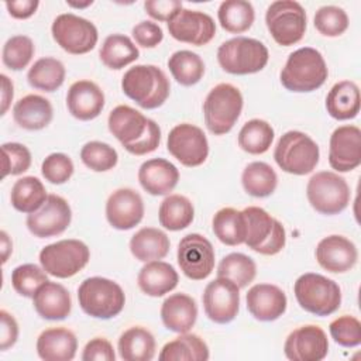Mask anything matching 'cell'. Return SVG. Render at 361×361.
I'll return each mask as SVG.
<instances>
[{"label":"cell","mask_w":361,"mask_h":361,"mask_svg":"<svg viewBox=\"0 0 361 361\" xmlns=\"http://www.w3.org/2000/svg\"><path fill=\"white\" fill-rule=\"evenodd\" d=\"M107 126L109 131L126 147L144 135L148 127V118L127 104H118L110 111Z\"/></svg>","instance_id":"26"},{"label":"cell","mask_w":361,"mask_h":361,"mask_svg":"<svg viewBox=\"0 0 361 361\" xmlns=\"http://www.w3.org/2000/svg\"><path fill=\"white\" fill-rule=\"evenodd\" d=\"M82 162L94 172H106L113 169L118 162L117 151L102 141H89L80 149Z\"/></svg>","instance_id":"46"},{"label":"cell","mask_w":361,"mask_h":361,"mask_svg":"<svg viewBox=\"0 0 361 361\" xmlns=\"http://www.w3.org/2000/svg\"><path fill=\"white\" fill-rule=\"evenodd\" d=\"M331 338L341 347L353 348L361 344V323L357 317L343 314L329 324Z\"/></svg>","instance_id":"49"},{"label":"cell","mask_w":361,"mask_h":361,"mask_svg":"<svg viewBox=\"0 0 361 361\" xmlns=\"http://www.w3.org/2000/svg\"><path fill=\"white\" fill-rule=\"evenodd\" d=\"M83 361H114L116 353L113 344L104 337H94L86 343L83 353Z\"/></svg>","instance_id":"55"},{"label":"cell","mask_w":361,"mask_h":361,"mask_svg":"<svg viewBox=\"0 0 361 361\" xmlns=\"http://www.w3.org/2000/svg\"><path fill=\"white\" fill-rule=\"evenodd\" d=\"M131 34L135 42L142 48H155L164 39L162 28L157 23L149 20L135 24L131 30Z\"/></svg>","instance_id":"52"},{"label":"cell","mask_w":361,"mask_h":361,"mask_svg":"<svg viewBox=\"0 0 361 361\" xmlns=\"http://www.w3.org/2000/svg\"><path fill=\"white\" fill-rule=\"evenodd\" d=\"M121 89L140 107L152 110L166 102L171 83L161 68L155 65H135L123 75Z\"/></svg>","instance_id":"2"},{"label":"cell","mask_w":361,"mask_h":361,"mask_svg":"<svg viewBox=\"0 0 361 361\" xmlns=\"http://www.w3.org/2000/svg\"><path fill=\"white\" fill-rule=\"evenodd\" d=\"M65 66L63 63L52 56L39 58L28 69L27 80L30 86L42 92H55L59 89L65 80Z\"/></svg>","instance_id":"40"},{"label":"cell","mask_w":361,"mask_h":361,"mask_svg":"<svg viewBox=\"0 0 361 361\" xmlns=\"http://www.w3.org/2000/svg\"><path fill=\"white\" fill-rule=\"evenodd\" d=\"M144 8L154 20L168 23L183 8V6L179 0H147Z\"/></svg>","instance_id":"54"},{"label":"cell","mask_w":361,"mask_h":361,"mask_svg":"<svg viewBox=\"0 0 361 361\" xmlns=\"http://www.w3.org/2000/svg\"><path fill=\"white\" fill-rule=\"evenodd\" d=\"M35 52L34 42L27 35H13L3 45V63L11 71L27 68Z\"/></svg>","instance_id":"45"},{"label":"cell","mask_w":361,"mask_h":361,"mask_svg":"<svg viewBox=\"0 0 361 361\" xmlns=\"http://www.w3.org/2000/svg\"><path fill=\"white\" fill-rule=\"evenodd\" d=\"M179 275L175 268L165 261H149L138 272L137 283L140 289L152 298H161L176 288Z\"/></svg>","instance_id":"29"},{"label":"cell","mask_w":361,"mask_h":361,"mask_svg":"<svg viewBox=\"0 0 361 361\" xmlns=\"http://www.w3.org/2000/svg\"><path fill=\"white\" fill-rule=\"evenodd\" d=\"M319 265L331 274L350 271L358 259L355 244L344 235L331 234L322 238L314 251Z\"/></svg>","instance_id":"21"},{"label":"cell","mask_w":361,"mask_h":361,"mask_svg":"<svg viewBox=\"0 0 361 361\" xmlns=\"http://www.w3.org/2000/svg\"><path fill=\"white\" fill-rule=\"evenodd\" d=\"M319 158L320 149L316 141L296 130L286 131L281 135L274 151L276 165L283 172L299 176L310 173L319 164Z\"/></svg>","instance_id":"7"},{"label":"cell","mask_w":361,"mask_h":361,"mask_svg":"<svg viewBox=\"0 0 361 361\" xmlns=\"http://www.w3.org/2000/svg\"><path fill=\"white\" fill-rule=\"evenodd\" d=\"M99 56L104 66L118 71L137 61L140 51L130 37L124 34H110L103 41Z\"/></svg>","instance_id":"36"},{"label":"cell","mask_w":361,"mask_h":361,"mask_svg":"<svg viewBox=\"0 0 361 361\" xmlns=\"http://www.w3.org/2000/svg\"><path fill=\"white\" fill-rule=\"evenodd\" d=\"M268 59V48L261 41L248 37L227 39L217 49L219 65L231 75L257 73L267 66Z\"/></svg>","instance_id":"5"},{"label":"cell","mask_w":361,"mask_h":361,"mask_svg":"<svg viewBox=\"0 0 361 361\" xmlns=\"http://www.w3.org/2000/svg\"><path fill=\"white\" fill-rule=\"evenodd\" d=\"M209 357L206 341L189 331L168 341L158 355L161 361H207Z\"/></svg>","instance_id":"34"},{"label":"cell","mask_w":361,"mask_h":361,"mask_svg":"<svg viewBox=\"0 0 361 361\" xmlns=\"http://www.w3.org/2000/svg\"><path fill=\"white\" fill-rule=\"evenodd\" d=\"M90 259L89 247L76 238L59 240L39 251V264L48 275L66 279L82 271Z\"/></svg>","instance_id":"10"},{"label":"cell","mask_w":361,"mask_h":361,"mask_svg":"<svg viewBox=\"0 0 361 361\" xmlns=\"http://www.w3.org/2000/svg\"><path fill=\"white\" fill-rule=\"evenodd\" d=\"M243 213L247 224L244 244L261 255L281 252L286 243V233L282 223L258 206H248Z\"/></svg>","instance_id":"8"},{"label":"cell","mask_w":361,"mask_h":361,"mask_svg":"<svg viewBox=\"0 0 361 361\" xmlns=\"http://www.w3.org/2000/svg\"><path fill=\"white\" fill-rule=\"evenodd\" d=\"M52 104L41 94H27L13 107V118L24 130H42L52 121Z\"/></svg>","instance_id":"30"},{"label":"cell","mask_w":361,"mask_h":361,"mask_svg":"<svg viewBox=\"0 0 361 361\" xmlns=\"http://www.w3.org/2000/svg\"><path fill=\"white\" fill-rule=\"evenodd\" d=\"M316 30L324 37H338L348 28V16L338 6L320 7L313 18Z\"/></svg>","instance_id":"48"},{"label":"cell","mask_w":361,"mask_h":361,"mask_svg":"<svg viewBox=\"0 0 361 361\" xmlns=\"http://www.w3.org/2000/svg\"><path fill=\"white\" fill-rule=\"evenodd\" d=\"M0 247H1V262L3 264H6V261H7V258H8V255L11 254V251H13V244H11V240L8 238V235H7V233L3 230V231H0Z\"/></svg>","instance_id":"59"},{"label":"cell","mask_w":361,"mask_h":361,"mask_svg":"<svg viewBox=\"0 0 361 361\" xmlns=\"http://www.w3.org/2000/svg\"><path fill=\"white\" fill-rule=\"evenodd\" d=\"M75 166L72 159L63 152L49 154L41 165V173L49 183L62 185L71 179Z\"/></svg>","instance_id":"51"},{"label":"cell","mask_w":361,"mask_h":361,"mask_svg":"<svg viewBox=\"0 0 361 361\" xmlns=\"http://www.w3.org/2000/svg\"><path fill=\"white\" fill-rule=\"evenodd\" d=\"M247 309L259 322H274L279 319L288 306L285 292L272 283H257L251 286L245 296Z\"/></svg>","instance_id":"22"},{"label":"cell","mask_w":361,"mask_h":361,"mask_svg":"<svg viewBox=\"0 0 361 361\" xmlns=\"http://www.w3.org/2000/svg\"><path fill=\"white\" fill-rule=\"evenodd\" d=\"M47 189L35 176H23L16 180L11 188V206L21 213L31 214L37 212L47 200Z\"/></svg>","instance_id":"37"},{"label":"cell","mask_w":361,"mask_h":361,"mask_svg":"<svg viewBox=\"0 0 361 361\" xmlns=\"http://www.w3.org/2000/svg\"><path fill=\"white\" fill-rule=\"evenodd\" d=\"M283 353L290 361H322L329 353L327 334L316 324L300 326L286 337Z\"/></svg>","instance_id":"17"},{"label":"cell","mask_w":361,"mask_h":361,"mask_svg":"<svg viewBox=\"0 0 361 361\" xmlns=\"http://www.w3.org/2000/svg\"><path fill=\"white\" fill-rule=\"evenodd\" d=\"M66 3H68V6L75 7V8H85V7L90 6V4H93L92 0H87V1H85V3H73V1H66Z\"/></svg>","instance_id":"60"},{"label":"cell","mask_w":361,"mask_h":361,"mask_svg":"<svg viewBox=\"0 0 361 361\" xmlns=\"http://www.w3.org/2000/svg\"><path fill=\"white\" fill-rule=\"evenodd\" d=\"M159 142H161V128L154 120L148 118V127L144 135L135 142L126 145L124 148L133 155H145L155 151L159 147Z\"/></svg>","instance_id":"53"},{"label":"cell","mask_w":361,"mask_h":361,"mask_svg":"<svg viewBox=\"0 0 361 361\" xmlns=\"http://www.w3.org/2000/svg\"><path fill=\"white\" fill-rule=\"evenodd\" d=\"M361 107L360 87L353 80H341L333 85L326 97L327 113L336 120H351L358 116Z\"/></svg>","instance_id":"31"},{"label":"cell","mask_w":361,"mask_h":361,"mask_svg":"<svg viewBox=\"0 0 361 361\" xmlns=\"http://www.w3.org/2000/svg\"><path fill=\"white\" fill-rule=\"evenodd\" d=\"M176 258L183 275L192 281L206 279L214 268V248L204 235L197 233L182 237Z\"/></svg>","instance_id":"14"},{"label":"cell","mask_w":361,"mask_h":361,"mask_svg":"<svg viewBox=\"0 0 361 361\" xmlns=\"http://www.w3.org/2000/svg\"><path fill=\"white\" fill-rule=\"evenodd\" d=\"M78 300L87 316L109 320L121 313L126 295L117 282L103 276H90L79 285Z\"/></svg>","instance_id":"3"},{"label":"cell","mask_w":361,"mask_h":361,"mask_svg":"<svg viewBox=\"0 0 361 361\" xmlns=\"http://www.w3.org/2000/svg\"><path fill=\"white\" fill-rule=\"evenodd\" d=\"M45 282H48L45 269L35 264L18 265L11 272V285L14 290L24 298H32Z\"/></svg>","instance_id":"47"},{"label":"cell","mask_w":361,"mask_h":361,"mask_svg":"<svg viewBox=\"0 0 361 361\" xmlns=\"http://www.w3.org/2000/svg\"><path fill=\"white\" fill-rule=\"evenodd\" d=\"M169 247L171 241L166 233L155 227H142L130 240V251L141 262L165 258Z\"/></svg>","instance_id":"32"},{"label":"cell","mask_w":361,"mask_h":361,"mask_svg":"<svg viewBox=\"0 0 361 361\" xmlns=\"http://www.w3.org/2000/svg\"><path fill=\"white\" fill-rule=\"evenodd\" d=\"M0 79H1V116H3L6 114L7 109L11 104L14 90H13V82L6 75H0Z\"/></svg>","instance_id":"58"},{"label":"cell","mask_w":361,"mask_h":361,"mask_svg":"<svg viewBox=\"0 0 361 361\" xmlns=\"http://www.w3.org/2000/svg\"><path fill=\"white\" fill-rule=\"evenodd\" d=\"M179 180L178 168L164 158H152L141 164L138 182L141 188L152 196L169 195Z\"/></svg>","instance_id":"24"},{"label":"cell","mask_w":361,"mask_h":361,"mask_svg":"<svg viewBox=\"0 0 361 361\" xmlns=\"http://www.w3.org/2000/svg\"><path fill=\"white\" fill-rule=\"evenodd\" d=\"M217 18L223 30L231 34H241L251 28L255 11L250 1L226 0L219 6Z\"/></svg>","instance_id":"41"},{"label":"cell","mask_w":361,"mask_h":361,"mask_svg":"<svg viewBox=\"0 0 361 361\" xmlns=\"http://www.w3.org/2000/svg\"><path fill=\"white\" fill-rule=\"evenodd\" d=\"M35 312L45 320H63L71 314L72 299L69 290L56 282H45L32 296Z\"/></svg>","instance_id":"25"},{"label":"cell","mask_w":361,"mask_h":361,"mask_svg":"<svg viewBox=\"0 0 361 361\" xmlns=\"http://www.w3.org/2000/svg\"><path fill=\"white\" fill-rule=\"evenodd\" d=\"M117 348L124 361H151L155 355V338L149 330L133 326L121 333Z\"/></svg>","instance_id":"33"},{"label":"cell","mask_w":361,"mask_h":361,"mask_svg":"<svg viewBox=\"0 0 361 361\" xmlns=\"http://www.w3.org/2000/svg\"><path fill=\"white\" fill-rule=\"evenodd\" d=\"M195 209L192 202L183 195H168L159 204V224L169 231H179L192 224Z\"/></svg>","instance_id":"38"},{"label":"cell","mask_w":361,"mask_h":361,"mask_svg":"<svg viewBox=\"0 0 361 361\" xmlns=\"http://www.w3.org/2000/svg\"><path fill=\"white\" fill-rule=\"evenodd\" d=\"M257 275L254 259L241 252H231L223 257L217 267V276L233 281L240 289L250 285Z\"/></svg>","instance_id":"44"},{"label":"cell","mask_w":361,"mask_h":361,"mask_svg":"<svg viewBox=\"0 0 361 361\" xmlns=\"http://www.w3.org/2000/svg\"><path fill=\"white\" fill-rule=\"evenodd\" d=\"M243 110V94L231 83L216 85L203 102V116L207 130L214 135L227 134Z\"/></svg>","instance_id":"6"},{"label":"cell","mask_w":361,"mask_h":361,"mask_svg":"<svg viewBox=\"0 0 361 361\" xmlns=\"http://www.w3.org/2000/svg\"><path fill=\"white\" fill-rule=\"evenodd\" d=\"M161 319L164 326L175 333H188L196 323L197 305L186 293L169 295L161 306Z\"/></svg>","instance_id":"28"},{"label":"cell","mask_w":361,"mask_h":361,"mask_svg":"<svg viewBox=\"0 0 361 361\" xmlns=\"http://www.w3.org/2000/svg\"><path fill=\"white\" fill-rule=\"evenodd\" d=\"M213 233L226 245H240L245 241L247 224L243 210L234 207H223L217 210L212 221Z\"/></svg>","instance_id":"35"},{"label":"cell","mask_w":361,"mask_h":361,"mask_svg":"<svg viewBox=\"0 0 361 361\" xmlns=\"http://www.w3.org/2000/svg\"><path fill=\"white\" fill-rule=\"evenodd\" d=\"M329 76L326 61L320 51L302 47L289 54L281 71V83L295 93H309L324 85Z\"/></svg>","instance_id":"1"},{"label":"cell","mask_w":361,"mask_h":361,"mask_svg":"<svg viewBox=\"0 0 361 361\" xmlns=\"http://www.w3.org/2000/svg\"><path fill=\"white\" fill-rule=\"evenodd\" d=\"M39 6L38 0H11L6 1V8L13 18L25 20L31 17Z\"/></svg>","instance_id":"57"},{"label":"cell","mask_w":361,"mask_h":361,"mask_svg":"<svg viewBox=\"0 0 361 361\" xmlns=\"http://www.w3.org/2000/svg\"><path fill=\"white\" fill-rule=\"evenodd\" d=\"M71 221L72 210L69 203L58 195H48L45 203L37 212L27 216L25 224L35 237L48 238L62 234Z\"/></svg>","instance_id":"16"},{"label":"cell","mask_w":361,"mask_h":361,"mask_svg":"<svg viewBox=\"0 0 361 361\" xmlns=\"http://www.w3.org/2000/svg\"><path fill=\"white\" fill-rule=\"evenodd\" d=\"M168 68L173 79L182 86H193L204 75L203 59L188 49L173 52L168 59Z\"/></svg>","instance_id":"42"},{"label":"cell","mask_w":361,"mask_h":361,"mask_svg":"<svg viewBox=\"0 0 361 361\" xmlns=\"http://www.w3.org/2000/svg\"><path fill=\"white\" fill-rule=\"evenodd\" d=\"M51 32L54 41L72 55L90 52L99 39L96 25L73 13L59 14L51 25Z\"/></svg>","instance_id":"12"},{"label":"cell","mask_w":361,"mask_h":361,"mask_svg":"<svg viewBox=\"0 0 361 361\" xmlns=\"http://www.w3.org/2000/svg\"><path fill=\"white\" fill-rule=\"evenodd\" d=\"M144 217L141 195L130 188H120L110 193L106 202V219L116 230H131Z\"/></svg>","instance_id":"20"},{"label":"cell","mask_w":361,"mask_h":361,"mask_svg":"<svg viewBox=\"0 0 361 361\" xmlns=\"http://www.w3.org/2000/svg\"><path fill=\"white\" fill-rule=\"evenodd\" d=\"M66 107L69 113L80 121L93 120L104 107V93L99 85L92 80H76L68 89Z\"/></svg>","instance_id":"23"},{"label":"cell","mask_w":361,"mask_h":361,"mask_svg":"<svg viewBox=\"0 0 361 361\" xmlns=\"http://www.w3.org/2000/svg\"><path fill=\"white\" fill-rule=\"evenodd\" d=\"M203 309L206 316L219 324L230 323L240 309V288L230 279L217 276L204 288Z\"/></svg>","instance_id":"15"},{"label":"cell","mask_w":361,"mask_h":361,"mask_svg":"<svg viewBox=\"0 0 361 361\" xmlns=\"http://www.w3.org/2000/svg\"><path fill=\"white\" fill-rule=\"evenodd\" d=\"M293 293L303 310L320 317L333 314L341 305L338 283L314 272L300 275L293 285Z\"/></svg>","instance_id":"4"},{"label":"cell","mask_w":361,"mask_h":361,"mask_svg":"<svg viewBox=\"0 0 361 361\" xmlns=\"http://www.w3.org/2000/svg\"><path fill=\"white\" fill-rule=\"evenodd\" d=\"M166 24L172 38L196 47L209 44L216 35L214 20L209 14L197 10L182 8Z\"/></svg>","instance_id":"18"},{"label":"cell","mask_w":361,"mask_h":361,"mask_svg":"<svg viewBox=\"0 0 361 361\" xmlns=\"http://www.w3.org/2000/svg\"><path fill=\"white\" fill-rule=\"evenodd\" d=\"M272 126L261 118L248 120L238 133V147L252 155L264 154L269 149L274 141Z\"/></svg>","instance_id":"43"},{"label":"cell","mask_w":361,"mask_h":361,"mask_svg":"<svg viewBox=\"0 0 361 361\" xmlns=\"http://www.w3.org/2000/svg\"><path fill=\"white\" fill-rule=\"evenodd\" d=\"M166 148L182 165H202L209 155V142L203 130L190 123L176 124L168 134Z\"/></svg>","instance_id":"13"},{"label":"cell","mask_w":361,"mask_h":361,"mask_svg":"<svg viewBox=\"0 0 361 361\" xmlns=\"http://www.w3.org/2000/svg\"><path fill=\"white\" fill-rule=\"evenodd\" d=\"M3 155V173L4 179L7 175H20L31 166V152L20 142H4L1 145Z\"/></svg>","instance_id":"50"},{"label":"cell","mask_w":361,"mask_h":361,"mask_svg":"<svg viewBox=\"0 0 361 361\" xmlns=\"http://www.w3.org/2000/svg\"><path fill=\"white\" fill-rule=\"evenodd\" d=\"M78 350L75 333L65 327L44 330L37 338V353L45 361H71Z\"/></svg>","instance_id":"27"},{"label":"cell","mask_w":361,"mask_h":361,"mask_svg":"<svg viewBox=\"0 0 361 361\" xmlns=\"http://www.w3.org/2000/svg\"><path fill=\"white\" fill-rule=\"evenodd\" d=\"M241 183L250 196L267 197L275 192L278 175L267 162L254 161L244 168L241 173Z\"/></svg>","instance_id":"39"},{"label":"cell","mask_w":361,"mask_h":361,"mask_svg":"<svg viewBox=\"0 0 361 361\" xmlns=\"http://www.w3.org/2000/svg\"><path fill=\"white\" fill-rule=\"evenodd\" d=\"M306 196L316 212L333 216L341 213L348 206L351 192L343 176L331 171H320L309 179Z\"/></svg>","instance_id":"9"},{"label":"cell","mask_w":361,"mask_h":361,"mask_svg":"<svg viewBox=\"0 0 361 361\" xmlns=\"http://www.w3.org/2000/svg\"><path fill=\"white\" fill-rule=\"evenodd\" d=\"M1 333H0V350H7L13 347L18 338V323L11 313L7 310H0Z\"/></svg>","instance_id":"56"},{"label":"cell","mask_w":361,"mask_h":361,"mask_svg":"<svg viewBox=\"0 0 361 361\" xmlns=\"http://www.w3.org/2000/svg\"><path fill=\"white\" fill-rule=\"evenodd\" d=\"M329 164L337 172H350L361 164V130L357 126H340L329 142Z\"/></svg>","instance_id":"19"},{"label":"cell","mask_w":361,"mask_h":361,"mask_svg":"<svg viewBox=\"0 0 361 361\" xmlns=\"http://www.w3.org/2000/svg\"><path fill=\"white\" fill-rule=\"evenodd\" d=\"M265 24L276 44L290 47L305 35L306 11L295 0H276L267 8Z\"/></svg>","instance_id":"11"}]
</instances>
